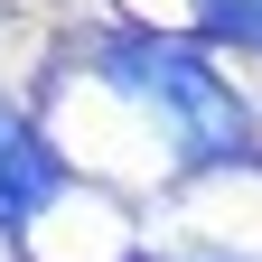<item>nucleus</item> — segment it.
<instances>
[{
  "label": "nucleus",
  "mask_w": 262,
  "mask_h": 262,
  "mask_svg": "<svg viewBox=\"0 0 262 262\" xmlns=\"http://www.w3.org/2000/svg\"><path fill=\"white\" fill-rule=\"evenodd\" d=\"M103 75L131 94V103H150L169 122V141L187 169H225V159H253V122L234 103V84H215V66L178 47V38H113L103 47Z\"/></svg>",
  "instance_id": "1"
},
{
  "label": "nucleus",
  "mask_w": 262,
  "mask_h": 262,
  "mask_svg": "<svg viewBox=\"0 0 262 262\" xmlns=\"http://www.w3.org/2000/svg\"><path fill=\"white\" fill-rule=\"evenodd\" d=\"M56 187H66L56 150H47V141H38L19 113H0V225H28V215H38Z\"/></svg>",
  "instance_id": "2"
},
{
  "label": "nucleus",
  "mask_w": 262,
  "mask_h": 262,
  "mask_svg": "<svg viewBox=\"0 0 262 262\" xmlns=\"http://www.w3.org/2000/svg\"><path fill=\"white\" fill-rule=\"evenodd\" d=\"M206 38H234V47H262V0H196Z\"/></svg>",
  "instance_id": "3"
},
{
  "label": "nucleus",
  "mask_w": 262,
  "mask_h": 262,
  "mask_svg": "<svg viewBox=\"0 0 262 262\" xmlns=\"http://www.w3.org/2000/svg\"><path fill=\"white\" fill-rule=\"evenodd\" d=\"M159 262H253V253H159Z\"/></svg>",
  "instance_id": "4"
}]
</instances>
